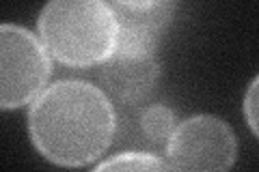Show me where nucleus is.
Here are the masks:
<instances>
[{"label": "nucleus", "instance_id": "obj_2", "mask_svg": "<svg viewBox=\"0 0 259 172\" xmlns=\"http://www.w3.org/2000/svg\"><path fill=\"white\" fill-rule=\"evenodd\" d=\"M119 24L106 0H50L39 15V37L69 67L102 65L117 45Z\"/></svg>", "mask_w": 259, "mask_h": 172}, {"label": "nucleus", "instance_id": "obj_5", "mask_svg": "<svg viewBox=\"0 0 259 172\" xmlns=\"http://www.w3.org/2000/svg\"><path fill=\"white\" fill-rule=\"evenodd\" d=\"M160 80L158 50L115 45L100 65V84L112 101L134 105L147 99Z\"/></svg>", "mask_w": 259, "mask_h": 172}, {"label": "nucleus", "instance_id": "obj_8", "mask_svg": "<svg viewBox=\"0 0 259 172\" xmlns=\"http://www.w3.org/2000/svg\"><path fill=\"white\" fill-rule=\"evenodd\" d=\"M97 170H171L168 161H164L158 155L151 153H139V151H127L112 155L110 159L97 163Z\"/></svg>", "mask_w": 259, "mask_h": 172}, {"label": "nucleus", "instance_id": "obj_1", "mask_svg": "<svg viewBox=\"0 0 259 172\" xmlns=\"http://www.w3.org/2000/svg\"><path fill=\"white\" fill-rule=\"evenodd\" d=\"M117 129L110 97L89 82L61 80L37 97L28 112L35 149L48 161L80 168L100 159Z\"/></svg>", "mask_w": 259, "mask_h": 172}, {"label": "nucleus", "instance_id": "obj_3", "mask_svg": "<svg viewBox=\"0 0 259 172\" xmlns=\"http://www.w3.org/2000/svg\"><path fill=\"white\" fill-rule=\"evenodd\" d=\"M50 52L30 30L18 24L0 28V105L13 110L46 91L50 78Z\"/></svg>", "mask_w": 259, "mask_h": 172}, {"label": "nucleus", "instance_id": "obj_9", "mask_svg": "<svg viewBox=\"0 0 259 172\" xmlns=\"http://www.w3.org/2000/svg\"><path fill=\"white\" fill-rule=\"evenodd\" d=\"M244 117L248 127L259 138V76L250 82L248 91L244 95Z\"/></svg>", "mask_w": 259, "mask_h": 172}, {"label": "nucleus", "instance_id": "obj_7", "mask_svg": "<svg viewBox=\"0 0 259 172\" xmlns=\"http://www.w3.org/2000/svg\"><path fill=\"white\" fill-rule=\"evenodd\" d=\"M177 125V114L166 105H149L141 114V132L156 149H166Z\"/></svg>", "mask_w": 259, "mask_h": 172}, {"label": "nucleus", "instance_id": "obj_6", "mask_svg": "<svg viewBox=\"0 0 259 172\" xmlns=\"http://www.w3.org/2000/svg\"><path fill=\"white\" fill-rule=\"evenodd\" d=\"M117 15L119 28H145L164 35L173 18L175 0H106Z\"/></svg>", "mask_w": 259, "mask_h": 172}, {"label": "nucleus", "instance_id": "obj_4", "mask_svg": "<svg viewBox=\"0 0 259 172\" xmlns=\"http://www.w3.org/2000/svg\"><path fill=\"white\" fill-rule=\"evenodd\" d=\"M236 155L233 129L212 114L182 121L166 144L171 170H229L236 163Z\"/></svg>", "mask_w": 259, "mask_h": 172}]
</instances>
